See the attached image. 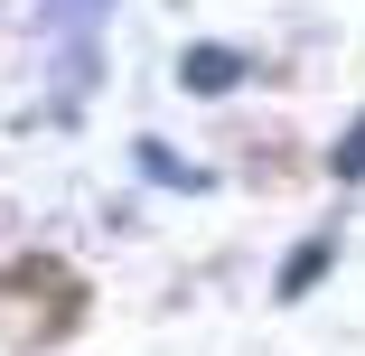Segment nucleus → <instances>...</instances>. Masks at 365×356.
<instances>
[{
	"label": "nucleus",
	"instance_id": "f257e3e1",
	"mask_svg": "<svg viewBox=\"0 0 365 356\" xmlns=\"http://www.w3.org/2000/svg\"><path fill=\"white\" fill-rule=\"evenodd\" d=\"M38 19H47V38L76 47V76H94V38L113 19V0H38Z\"/></svg>",
	"mask_w": 365,
	"mask_h": 356
},
{
	"label": "nucleus",
	"instance_id": "f03ea898",
	"mask_svg": "<svg viewBox=\"0 0 365 356\" xmlns=\"http://www.w3.org/2000/svg\"><path fill=\"white\" fill-rule=\"evenodd\" d=\"M178 85H187V94H235V85H244V56H235V47H187V56H178Z\"/></svg>",
	"mask_w": 365,
	"mask_h": 356
},
{
	"label": "nucleus",
	"instance_id": "7ed1b4c3",
	"mask_svg": "<svg viewBox=\"0 0 365 356\" xmlns=\"http://www.w3.org/2000/svg\"><path fill=\"white\" fill-rule=\"evenodd\" d=\"M328 253H337L328 235H319V244H300V263H290V272H281V300H300V291H309V281L328 272Z\"/></svg>",
	"mask_w": 365,
	"mask_h": 356
},
{
	"label": "nucleus",
	"instance_id": "20e7f679",
	"mask_svg": "<svg viewBox=\"0 0 365 356\" xmlns=\"http://www.w3.org/2000/svg\"><path fill=\"white\" fill-rule=\"evenodd\" d=\"M337 178H365V122H356V131L337 141Z\"/></svg>",
	"mask_w": 365,
	"mask_h": 356
}]
</instances>
